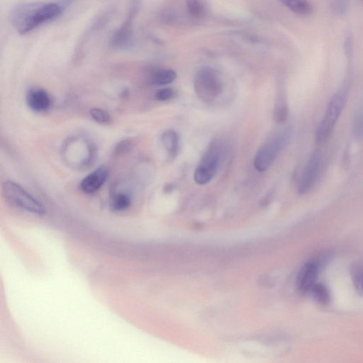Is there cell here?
I'll use <instances>...</instances> for the list:
<instances>
[{
  "label": "cell",
  "mask_w": 363,
  "mask_h": 363,
  "mask_svg": "<svg viewBox=\"0 0 363 363\" xmlns=\"http://www.w3.org/2000/svg\"><path fill=\"white\" fill-rule=\"evenodd\" d=\"M60 12V6L54 3L28 5L17 11L13 23L20 34H26L41 23L58 16Z\"/></svg>",
  "instance_id": "cell-1"
},
{
  "label": "cell",
  "mask_w": 363,
  "mask_h": 363,
  "mask_svg": "<svg viewBox=\"0 0 363 363\" xmlns=\"http://www.w3.org/2000/svg\"><path fill=\"white\" fill-rule=\"evenodd\" d=\"M195 93L206 103H212L223 92V81L218 71L210 67L201 68L194 81Z\"/></svg>",
  "instance_id": "cell-2"
},
{
  "label": "cell",
  "mask_w": 363,
  "mask_h": 363,
  "mask_svg": "<svg viewBox=\"0 0 363 363\" xmlns=\"http://www.w3.org/2000/svg\"><path fill=\"white\" fill-rule=\"evenodd\" d=\"M347 92L341 89L330 99L325 115L315 132V141L318 144L325 143L330 137L334 127L342 112L347 101Z\"/></svg>",
  "instance_id": "cell-3"
},
{
  "label": "cell",
  "mask_w": 363,
  "mask_h": 363,
  "mask_svg": "<svg viewBox=\"0 0 363 363\" xmlns=\"http://www.w3.org/2000/svg\"><path fill=\"white\" fill-rule=\"evenodd\" d=\"M291 135V130L288 127L264 143L255 156L253 161L255 168L259 172L267 170L288 143Z\"/></svg>",
  "instance_id": "cell-4"
},
{
  "label": "cell",
  "mask_w": 363,
  "mask_h": 363,
  "mask_svg": "<svg viewBox=\"0 0 363 363\" xmlns=\"http://www.w3.org/2000/svg\"><path fill=\"white\" fill-rule=\"evenodd\" d=\"M221 151L220 142L212 140L194 172L196 183L203 185L211 181L217 172Z\"/></svg>",
  "instance_id": "cell-5"
},
{
  "label": "cell",
  "mask_w": 363,
  "mask_h": 363,
  "mask_svg": "<svg viewBox=\"0 0 363 363\" xmlns=\"http://www.w3.org/2000/svg\"><path fill=\"white\" fill-rule=\"evenodd\" d=\"M2 189L6 198L16 206L38 215L45 213V209L41 203L18 184L7 180L4 182Z\"/></svg>",
  "instance_id": "cell-6"
},
{
  "label": "cell",
  "mask_w": 363,
  "mask_h": 363,
  "mask_svg": "<svg viewBox=\"0 0 363 363\" xmlns=\"http://www.w3.org/2000/svg\"><path fill=\"white\" fill-rule=\"evenodd\" d=\"M323 165V155L320 151L313 153L302 173L298 191L304 194L311 189L315 184Z\"/></svg>",
  "instance_id": "cell-7"
},
{
  "label": "cell",
  "mask_w": 363,
  "mask_h": 363,
  "mask_svg": "<svg viewBox=\"0 0 363 363\" xmlns=\"http://www.w3.org/2000/svg\"><path fill=\"white\" fill-rule=\"evenodd\" d=\"M319 259H313L307 262L301 269L297 277V286L302 294L311 292L316 284L318 273L322 265Z\"/></svg>",
  "instance_id": "cell-8"
},
{
  "label": "cell",
  "mask_w": 363,
  "mask_h": 363,
  "mask_svg": "<svg viewBox=\"0 0 363 363\" xmlns=\"http://www.w3.org/2000/svg\"><path fill=\"white\" fill-rule=\"evenodd\" d=\"M108 175L107 168L99 167L82 179L80 187L85 193H94L103 186Z\"/></svg>",
  "instance_id": "cell-9"
},
{
  "label": "cell",
  "mask_w": 363,
  "mask_h": 363,
  "mask_svg": "<svg viewBox=\"0 0 363 363\" xmlns=\"http://www.w3.org/2000/svg\"><path fill=\"white\" fill-rule=\"evenodd\" d=\"M28 106L34 111L42 112L48 109L50 99L48 94L43 89H30L26 97Z\"/></svg>",
  "instance_id": "cell-10"
},
{
  "label": "cell",
  "mask_w": 363,
  "mask_h": 363,
  "mask_svg": "<svg viewBox=\"0 0 363 363\" xmlns=\"http://www.w3.org/2000/svg\"><path fill=\"white\" fill-rule=\"evenodd\" d=\"M177 78V73L172 69H158L150 75V82L154 85H165L173 82Z\"/></svg>",
  "instance_id": "cell-11"
},
{
  "label": "cell",
  "mask_w": 363,
  "mask_h": 363,
  "mask_svg": "<svg viewBox=\"0 0 363 363\" xmlns=\"http://www.w3.org/2000/svg\"><path fill=\"white\" fill-rule=\"evenodd\" d=\"M161 139L169 155L172 157H175L179 150V136L177 133L171 129L165 130L162 133Z\"/></svg>",
  "instance_id": "cell-12"
},
{
  "label": "cell",
  "mask_w": 363,
  "mask_h": 363,
  "mask_svg": "<svg viewBox=\"0 0 363 363\" xmlns=\"http://www.w3.org/2000/svg\"><path fill=\"white\" fill-rule=\"evenodd\" d=\"M292 12L306 16L311 13L313 6L308 0H280Z\"/></svg>",
  "instance_id": "cell-13"
},
{
  "label": "cell",
  "mask_w": 363,
  "mask_h": 363,
  "mask_svg": "<svg viewBox=\"0 0 363 363\" xmlns=\"http://www.w3.org/2000/svg\"><path fill=\"white\" fill-rule=\"evenodd\" d=\"M350 275L355 290L363 297V261L356 262L351 265Z\"/></svg>",
  "instance_id": "cell-14"
},
{
  "label": "cell",
  "mask_w": 363,
  "mask_h": 363,
  "mask_svg": "<svg viewBox=\"0 0 363 363\" xmlns=\"http://www.w3.org/2000/svg\"><path fill=\"white\" fill-rule=\"evenodd\" d=\"M311 293L314 300L320 305H327L330 301L328 288L321 283H316L312 288Z\"/></svg>",
  "instance_id": "cell-15"
},
{
  "label": "cell",
  "mask_w": 363,
  "mask_h": 363,
  "mask_svg": "<svg viewBox=\"0 0 363 363\" xmlns=\"http://www.w3.org/2000/svg\"><path fill=\"white\" fill-rule=\"evenodd\" d=\"M289 116V108L288 105L284 99L281 97L279 98L274 108L273 111V119L277 123H281L286 121Z\"/></svg>",
  "instance_id": "cell-16"
},
{
  "label": "cell",
  "mask_w": 363,
  "mask_h": 363,
  "mask_svg": "<svg viewBox=\"0 0 363 363\" xmlns=\"http://www.w3.org/2000/svg\"><path fill=\"white\" fill-rule=\"evenodd\" d=\"M189 13L196 18H200L205 13V7L200 0H186Z\"/></svg>",
  "instance_id": "cell-17"
},
{
  "label": "cell",
  "mask_w": 363,
  "mask_h": 363,
  "mask_svg": "<svg viewBox=\"0 0 363 363\" xmlns=\"http://www.w3.org/2000/svg\"><path fill=\"white\" fill-rule=\"evenodd\" d=\"M130 205V197L124 194H116L113 199L112 206L116 211H122L128 208Z\"/></svg>",
  "instance_id": "cell-18"
},
{
  "label": "cell",
  "mask_w": 363,
  "mask_h": 363,
  "mask_svg": "<svg viewBox=\"0 0 363 363\" xmlns=\"http://www.w3.org/2000/svg\"><path fill=\"white\" fill-rule=\"evenodd\" d=\"M89 113L91 118L99 123L106 124L111 121L110 115L103 109L93 108L90 109Z\"/></svg>",
  "instance_id": "cell-19"
},
{
  "label": "cell",
  "mask_w": 363,
  "mask_h": 363,
  "mask_svg": "<svg viewBox=\"0 0 363 363\" xmlns=\"http://www.w3.org/2000/svg\"><path fill=\"white\" fill-rule=\"evenodd\" d=\"M353 131L357 137H361L363 135V106L355 116L353 123Z\"/></svg>",
  "instance_id": "cell-20"
},
{
  "label": "cell",
  "mask_w": 363,
  "mask_h": 363,
  "mask_svg": "<svg viewBox=\"0 0 363 363\" xmlns=\"http://www.w3.org/2000/svg\"><path fill=\"white\" fill-rule=\"evenodd\" d=\"M133 145V143L131 140H122L116 145L114 147V153L116 155L124 154L132 150Z\"/></svg>",
  "instance_id": "cell-21"
},
{
  "label": "cell",
  "mask_w": 363,
  "mask_h": 363,
  "mask_svg": "<svg viewBox=\"0 0 363 363\" xmlns=\"http://www.w3.org/2000/svg\"><path fill=\"white\" fill-rule=\"evenodd\" d=\"M174 91L172 89L165 88L158 90L155 94V98L158 101H166L172 98Z\"/></svg>",
  "instance_id": "cell-22"
}]
</instances>
